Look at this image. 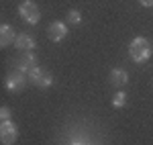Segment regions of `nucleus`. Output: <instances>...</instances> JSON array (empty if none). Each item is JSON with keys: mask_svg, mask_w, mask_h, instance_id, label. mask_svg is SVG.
<instances>
[{"mask_svg": "<svg viewBox=\"0 0 153 145\" xmlns=\"http://www.w3.org/2000/svg\"><path fill=\"white\" fill-rule=\"evenodd\" d=\"M0 121H10V109L8 106H2L0 109Z\"/></svg>", "mask_w": 153, "mask_h": 145, "instance_id": "obj_13", "label": "nucleus"}, {"mask_svg": "<svg viewBox=\"0 0 153 145\" xmlns=\"http://www.w3.org/2000/svg\"><path fill=\"white\" fill-rule=\"evenodd\" d=\"M141 2V6H145V8H153V0H139Z\"/></svg>", "mask_w": 153, "mask_h": 145, "instance_id": "obj_14", "label": "nucleus"}, {"mask_svg": "<svg viewBox=\"0 0 153 145\" xmlns=\"http://www.w3.org/2000/svg\"><path fill=\"white\" fill-rule=\"evenodd\" d=\"M29 80L35 86H39V88H49V86L53 84V76H51L47 70L39 68V65H37L33 72H29Z\"/></svg>", "mask_w": 153, "mask_h": 145, "instance_id": "obj_3", "label": "nucleus"}, {"mask_svg": "<svg viewBox=\"0 0 153 145\" xmlns=\"http://www.w3.org/2000/svg\"><path fill=\"white\" fill-rule=\"evenodd\" d=\"M25 84H27V80L23 74H8L6 76V90H10V92H23Z\"/></svg>", "mask_w": 153, "mask_h": 145, "instance_id": "obj_7", "label": "nucleus"}, {"mask_svg": "<svg viewBox=\"0 0 153 145\" xmlns=\"http://www.w3.org/2000/svg\"><path fill=\"white\" fill-rule=\"evenodd\" d=\"M129 53L135 63H145L149 59V55L153 53V47L149 45V41L145 37H135L131 41V47H129Z\"/></svg>", "mask_w": 153, "mask_h": 145, "instance_id": "obj_1", "label": "nucleus"}, {"mask_svg": "<svg viewBox=\"0 0 153 145\" xmlns=\"http://www.w3.org/2000/svg\"><path fill=\"white\" fill-rule=\"evenodd\" d=\"M74 145H88V143H84V141H76Z\"/></svg>", "mask_w": 153, "mask_h": 145, "instance_id": "obj_15", "label": "nucleus"}, {"mask_svg": "<svg viewBox=\"0 0 153 145\" xmlns=\"http://www.w3.org/2000/svg\"><path fill=\"white\" fill-rule=\"evenodd\" d=\"M19 14L23 16V21L31 25H37L39 19H41V12H39V6H37L33 0H25L23 4L19 6Z\"/></svg>", "mask_w": 153, "mask_h": 145, "instance_id": "obj_2", "label": "nucleus"}, {"mask_svg": "<svg viewBox=\"0 0 153 145\" xmlns=\"http://www.w3.org/2000/svg\"><path fill=\"white\" fill-rule=\"evenodd\" d=\"M14 45H16V49H23V51H31V49L35 47V39H33L31 35H27V33H23V35L16 37Z\"/></svg>", "mask_w": 153, "mask_h": 145, "instance_id": "obj_10", "label": "nucleus"}, {"mask_svg": "<svg viewBox=\"0 0 153 145\" xmlns=\"http://www.w3.org/2000/svg\"><path fill=\"white\" fill-rule=\"evenodd\" d=\"M68 23L70 25H80L82 23V14H80V10H70V14H68Z\"/></svg>", "mask_w": 153, "mask_h": 145, "instance_id": "obj_12", "label": "nucleus"}, {"mask_svg": "<svg viewBox=\"0 0 153 145\" xmlns=\"http://www.w3.org/2000/svg\"><path fill=\"white\" fill-rule=\"evenodd\" d=\"M127 82H129V74L125 70H112L110 72V84L114 88H123V86H127Z\"/></svg>", "mask_w": 153, "mask_h": 145, "instance_id": "obj_9", "label": "nucleus"}, {"mask_svg": "<svg viewBox=\"0 0 153 145\" xmlns=\"http://www.w3.org/2000/svg\"><path fill=\"white\" fill-rule=\"evenodd\" d=\"M47 35L51 41H61L63 37L68 35V25L65 23H61V21H55V23H51L49 25V29H47Z\"/></svg>", "mask_w": 153, "mask_h": 145, "instance_id": "obj_6", "label": "nucleus"}, {"mask_svg": "<svg viewBox=\"0 0 153 145\" xmlns=\"http://www.w3.org/2000/svg\"><path fill=\"white\" fill-rule=\"evenodd\" d=\"M16 127H14V123L10 121H2L0 125V139H2V143L4 145H12L16 141Z\"/></svg>", "mask_w": 153, "mask_h": 145, "instance_id": "obj_4", "label": "nucleus"}, {"mask_svg": "<svg viewBox=\"0 0 153 145\" xmlns=\"http://www.w3.org/2000/svg\"><path fill=\"white\" fill-rule=\"evenodd\" d=\"M125 104H127V92H123V90H120V92H117V94H114V98H112V106L123 109Z\"/></svg>", "mask_w": 153, "mask_h": 145, "instance_id": "obj_11", "label": "nucleus"}, {"mask_svg": "<svg viewBox=\"0 0 153 145\" xmlns=\"http://www.w3.org/2000/svg\"><path fill=\"white\" fill-rule=\"evenodd\" d=\"M35 68H37V57L31 51H27L23 57H19V61H16V70L21 74H29V72H33Z\"/></svg>", "mask_w": 153, "mask_h": 145, "instance_id": "obj_5", "label": "nucleus"}, {"mask_svg": "<svg viewBox=\"0 0 153 145\" xmlns=\"http://www.w3.org/2000/svg\"><path fill=\"white\" fill-rule=\"evenodd\" d=\"M14 41H16L14 29H12L10 25H2V27H0V45H2V47H8Z\"/></svg>", "mask_w": 153, "mask_h": 145, "instance_id": "obj_8", "label": "nucleus"}]
</instances>
